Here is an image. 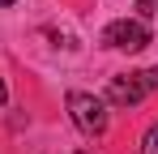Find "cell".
<instances>
[{
	"label": "cell",
	"instance_id": "1",
	"mask_svg": "<svg viewBox=\"0 0 158 154\" xmlns=\"http://www.w3.org/2000/svg\"><path fill=\"white\" fill-rule=\"evenodd\" d=\"M154 90H158V64H154V69L124 73V77H111V86H107V103H111V107H137L141 99H150Z\"/></svg>",
	"mask_w": 158,
	"mask_h": 154
},
{
	"label": "cell",
	"instance_id": "2",
	"mask_svg": "<svg viewBox=\"0 0 158 154\" xmlns=\"http://www.w3.org/2000/svg\"><path fill=\"white\" fill-rule=\"evenodd\" d=\"M69 116H73V124H77L85 137L107 133V103L94 99V94H85V90H73V94H69Z\"/></svg>",
	"mask_w": 158,
	"mask_h": 154
},
{
	"label": "cell",
	"instance_id": "3",
	"mask_svg": "<svg viewBox=\"0 0 158 154\" xmlns=\"http://www.w3.org/2000/svg\"><path fill=\"white\" fill-rule=\"evenodd\" d=\"M150 43H154V34L141 17H120L103 30V47H115V51H141Z\"/></svg>",
	"mask_w": 158,
	"mask_h": 154
},
{
	"label": "cell",
	"instance_id": "4",
	"mask_svg": "<svg viewBox=\"0 0 158 154\" xmlns=\"http://www.w3.org/2000/svg\"><path fill=\"white\" fill-rule=\"evenodd\" d=\"M141 154H158V124L150 128L145 137H141Z\"/></svg>",
	"mask_w": 158,
	"mask_h": 154
},
{
	"label": "cell",
	"instance_id": "5",
	"mask_svg": "<svg viewBox=\"0 0 158 154\" xmlns=\"http://www.w3.org/2000/svg\"><path fill=\"white\" fill-rule=\"evenodd\" d=\"M137 13H141V17H154V13H158V0H137Z\"/></svg>",
	"mask_w": 158,
	"mask_h": 154
},
{
	"label": "cell",
	"instance_id": "6",
	"mask_svg": "<svg viewBox=\"0 0 158 154\" xmlns=\"http://www.w3.org/2000/svg\"><path fill=\"white\" fill-rule=\"evenodd\" d=\"M4 99H9V90H4V81H0V103H4Z\"/></svg>",
	"mask_w": 158,
	"mask_h": 154
},
{
	"label": "cell",
	"instance_id": "7",
	"mask_svg": "<svg viewBox=\"0 0 158 154\" xmlns=\"http://www.w3.org/2000/svg\"><path fill=\"white\" fill-rule=\"evenodd\" d=\"M9 4H17V0H0V9H9Z\"/></svg>",
	"mask_w": 158,
	"mask_h": 154
},
{
	"label": "cell",
	"instance_id": "8",
	"mask_svg": "<svg viewBox=\"0 0 158 154\" xmlns=\"http://www.w3.org/2000/svg\"><path fill=\"white\" fill-rule=\"evenodd\" d=\"M77 154H90V150H77Z\"/></svg>",
	"mask_w": 158,
	"mask_h": 154
}]
</instances>
